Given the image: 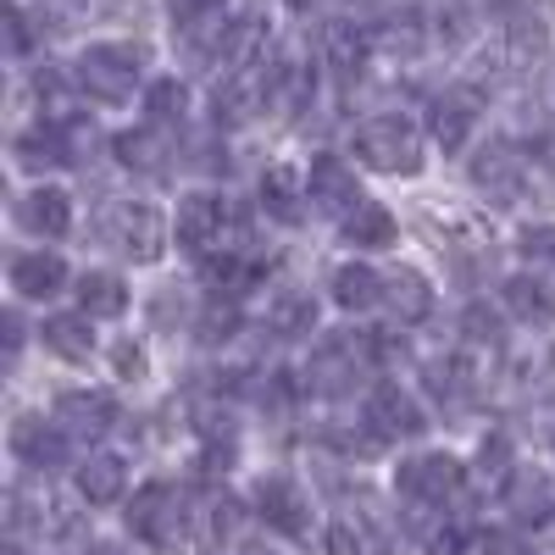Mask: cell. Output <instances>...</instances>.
<instances>
[{"label":"cell","mask_w":555,"mask_h":555,"mask_svg":"<svg viewBox=\"0 0 555 555\" xmlns=\"http://www.w3.org/2000/svg\"><path fill=\"white\" fill-rule=\"evenodd\" d=\"M473 122H478V95H473V89H444V95L434 101V139H439V151H461V145H467Z\"/></svg>","instance_id":"7402d4cb"},{"label":"cell","mask_w":555,"mask_h":555,"mask_svg":"<svg viewBox=\"0 0 555 555\" xmlns=\"http://www.w3.org/2000/svg\"><path fill=\"white\" fill-rule=\"evenodd\" d=\"M256 517L272 533H284V539H306L311 533V500H306V489L289 473H267L256 483Z\"/></svg>","instance_id":"9c48e42d"},{"label":"cell","mask_w":555,"mask_h":555,"mask_svg":"<svg viewBox=\"0 0 555 555\" xmlns=\"http://www.w3.org/2000/svg\"><path fill=\"white\" fill-rule=\"evenodd\" d=\"M345 245L350 250H389L395 240H400V228H395V217H389V206H373V201H361L350 217H345Z\"/></svg>","instance_id":"cb8c5ba5"},{"label":"cell","mask_w":555,"mask_h":555,"mask_svg":"<svg viewBox=\"0 0 555 555\" xmlns=\"http://www.w3.org/2000/svg\"><path fill=\"white\" fill-rule=\"evenodd\" d=\"M500 300H505V311H512L517 322H528V328H550L555 322V289L544 284V278H533V272L505 278Z\"/></svg>","instance_id":"d6986e66"},{"label":"cell","mask_w":555,"mask_h":555,"mask_svg":"<svg viewBox=\"0 0 555 555\" xmlns=\"http://www.w3.org/2000/svg\"><path fill=\"white\" fill-rule=\"evenodd\" d=\"M473 183H478V195H489L494 206H522L539 178H533V162L517 145L494 139V145H483L473 156Z\"/></svg>","instance_id":"52a82bcc"},{"label":"cell","mask_w":555,"mask_h":555,"mask_svg":"<svg viewBox=\"0 0 555 555\" xmlns=\"http://www.w3.org/2000/svg\"><path fill=\"white\" fill-rule=\"evenodd\" d=\"M550 444H555V434H550Z\"/></svg>","instance_id":"7bdbcfd3"},{"label":"cell","mask_w":555,"mask_h":555,"mask_svg":"<svg viewBox=\"0 0 555 555\" xmlns=\"http://www.w3.org/2000/svg\"><path fill=\"white\" fill-rule=\"evenodd\" d=\"M328 555H389V528L373 512H345L328 528Z\"/></svg>","instance_id":"ffe728a7"},{"label":"cell","mask_w":555,"mask_h":555,"mask_svg":"<svg viewBox=\"0 0 555 555\" xmlns=\"http://www.w3.org/2000/svg\"><path fill=\"white\" fill-rule=\"evenodd\" d=\"M139 366H145V361H139L133 339H122V350H117V373H139Z\"/></svg>","instance_id":"ab89813d"},{"label":"cell","mask_w":555,"mask_h":555,"mask_svg":"<svg viewBox=\"0 0 555 555\" xmlns=\"http://www.w3.org/2000/svg\"><path fill=\"white\" fill-rule=\"evenodd\" d=\"M139 78H145V51H139V44L101 39V44H89V51L78 56V89H89V95L106 101V106L133 101Z\"/></svg>","instance_id":"6da1fadb"},{"label":"cell","mask_w":555,"mask_h":555,"mask_svg":"<svg viewBox=\"0 0 555 555\" xmlns=\"http://www.w3.org/2000/svg\"><path fill=\"white\" fill-rule=\"evenodd\" d=\"M461 334H467L473 345H500L505 322H500V311H489V300H473L467 317H461Z\"/></svg>","instance_id":"836d02e7"},{"label":"cell","mask_w":555,"mask_h":555,"mask_svg":"<svg viewBox=\"0 0 555 555\" xmlns=\"http://www.w3.org/2000/svg\"><path fill=\"white\" fill-rule=\"evenodd\" d=\"M7 278H12L17 300H56L67 289V261L56 250H23V256H12Z\"/></svg>","instance_id":"9a60e30c"},{"label":"cell","mask_w":555,"mask_h":555,"mask_svg":"<svg viewBox=\"0 0 555 555\" xmlns=\"http://www.w3.org/2000/svg\"><path fill=\"white\" fill-rule=\"evenodd\" d=\"M17 228L34 234V240H62L73 228V201L62 190H44V183H39V190H28L17 201Z\"/></svg>","instance_id":"e0dca14e"},{"label":"cell","mask_w":555,"mask_h":555,"mask_svg":"<svg viewBox=\"0 0 555 555\" xmlns=\"http://www.w3.org/2000/svg\"><path fill=\"white\" fill-rule=\"evenodd\" d=\"M311 7H322V0H289V12H311Z\"/></svg>","instance_id":"b9f144b4"},{"label":"cell","mask_w":555,"mask_h":555,"mask_svg":"<svg viewBox=\"0 0 555 555\" xmlns=\"http://www.w3.org/2000/svg\"><path fill=\"white\" fill-rule=\"evenodd\" d=\"M416 34H423V28H416V17L405 12V17H395V23H389L384 44H389L395 56H416V44H423V39H416Z\"/></svg>","instance_id":"74e56055"},{"label":"cell","mask_w":555,"mask_h":555,"mask_svg":"<svg viewBox=\"0 0 555 555\" xmlns=\"http://www.w3.org/2000/svg\"><path fill=\"white\" fill-rule=\"evenodd\" d=\"M395 489H400V500H411V505L444 512V505H455L461 489H467V467H461L455 455H444V450H423V455H405V461H400Z\"/></svg>","instance_id":"8992f818"},{"label":"cell","mask_w":555,"mask_h":555,"mask_svg":"<svg viewBox=\"0 0 555 555\" xmlns=\"http://www.w3.org/2000/svg\"><path fill=\"white\" fill-rule=\"evenodd\" d=\"M234 528H240V505L228 500V494H217V500L206 505V533L228 544V539H234Z\"/></svg>","instance_id":"8d00e7d4"},{"label":"cell","mask_w":555,"mask_h":555,"mask_svg":"<svg viewBox=\"0 0 555 555\" xmlns=\"http://www.w3.org/2000/svg\"><path fill=\"white\" fill-rule=\"evenodd\" d=\"M334 300H339L345 311H373V306H384V272L366 267V261L339 267V272H334Z\"/></svg>","instance_id":"484cf974"},{"label":"cell","mask_w":555,"mask_h":555,"mask_svg":"<svg viewBox=\"0 0 555 555\" xmlns=\"http://www.w3.org/2000/svg\"><path fill=\"white\" fill-rule=\"evenodd\" d=\"M428 389H434V400H439V405H450V411H467V405L478 400V395H473V389H478L473 366H467V361H455V356L428 366Z\"/></svg>","instance_id":"83f0119b"},{"label":"cell","mask_w":555,"mask_h":555,"mask_svg":"<svg viewBox=\"0 0 555 555\" xmlns=\"http://www.w3.org/2000/svg\"><path fill=\"white\" fill-rule=\"evenodd\" d=\"M89 322H95V317H83V311L44 317L39 339H44V350L62 356V361H89V356H95V328H89Z\"/></svg>","instance_id":"603a6c76"},{"label":"cell","mask_w":555,"mask_h":555,"mask_svg":"<svg viewBox=\"0 0 555 555\" xmlns=\"http://www.w3.org/2000/svg\"><path fill=\"white\" fill-rule=\"evenodd\" d=\"M261 206H267V217L289 222V228L306 217V201H300V190H295V172H289V167H272V172L261 178Z\"/></svg>","instance_id":"f546056e"},{"label":"cell","mask_w":555,"mask_h":555,"mask_svg":"<svg viewBox=\"0 0 555 555\" xmlns=\"http://www.w3.org/2000/svg\"><path fill=\"white\" fill-rule=\"evenodd\" d=\"M267 328L284 334V339L311 334V328H317V300H311L306 289H278V295L267 300Z\"/></svg>","instance_id":"4316f807"},{"label":"cell","mask_w":555,"mask_h":555,"mask_svg":"<svg viewBox=\"0 0 555 555\" xmlns=\"http://www.w3.org/2000/svg\"><path fill=\"white\" fill-rule=\"evenodd\" d=\"M117 156L128 172H145V178H167V167L178 162V139H172V122H145L117 139Z\"/></svg>","instance_id":"4fadbf2b"},{"label":"cell","mask_w":555,"mask_h":555,"mask_svg":"<svg viewBox=\"0 0 555 555\" xmlns=\"http://www.w3.org/2000/svg\"><path fill=\"white\" fill-rule=\"evenodd\" d=\"M240 328V311H234V300H206V322H201V339L206 345H222L228 334Z\"/></svg>","instance_id":"d590c367"},{"label":"cell","mask_w":555,"mask_h":555,"mask_svg":"<svg viewBox=\"0 0 555 555\" xmlns=\"http://www.w3.org/2000/svg\"><path fill=\"white\" fill-rule=\"evenodd\" d=\"M240 234H245L240 211L228 206L222 195H211V190H201V195H190L178 206V245L195 250L201 261H211L222 250H240Z\"/></svg>","instance_id":"7a4b0ae2"},{"label":"cell","mask_w":555,"mask_h":555,"mask_svg":"<svg viewBox=\"0 0 555 555\" xmlns=\"http://www.w3.org/2000/svg\"><path fill=\"white\" fill-rule=\"evenodd\" d=\"M384 306L395 311V322H423L434 311V284L416 267H395L384 272Z\"/></svg>","instance_id":"44dd1931"},{"label":"cell","mask_w":555,"mask_h":555,"mask_svg":"<svg viewBox=\"0 0 555 555\" xmlns=\"http://www.w3.org/2000/svg\"><path fill=\"white\" fill-rule=\"evenodd\" d=\"M500 500H505V517H512L517 528H544L555 517V483L544 473H528V467H517L512 478H505Z\"/></svg>","instance_id":"5bb4252c"},{"label":"cell","mask_w":555,"mask_h":555,"mask_svg":"<svg viewBox=\"0 0 555 555\" xmlns=\"http://www.w3.org/2000/svg\"><path fill=\"white\" fill-rule=\"evenodd\" d=\"M128 533L151 550H172L190 533V500H183V489L178 483H145L128 505Z\"/></svg>","instance_id":"5b68a950"},{"label":"cell","mask_w":555,"mask_h":555,"mask_svg":"<svg viewBox=\"0 0 555 555\" xmlns=\"http://www.w3.org/2000/svg\"><path fill=\"white\" fill-rule=\"evenodd\" d=\"M322 51H328V62H334L339 73H356V67H361V56H366V39H361V28L334 23L328 34H322Z\"/></svg>","instance_id":"1f68e13d"},{"label":"cell","mask_w":555,"mask_h":555,"mask_svg":"<svg viewBox=\"0 0 555 555\" xmlns=\"http://www.w3.org/2000/svg\"><path fill=\"white\" fill-rule=\"evenodd\" d=\"M183 106H190V89H183L178 78H156L145 89V117L151 122H172V117H183Z\"/></svg>","instance_id":"d6a6232c"},{"label":"cell","mask_w":555,"mask_h":555,"mask_svg":"<svg viewBox=\"0 0 555 555\" xmlns=\"http://www.w3.org/2000/svg\"><path fill=\"white\" fill-rule=\"evenodd\" d=\"M306 201L328 217H350L361 206V183H356V167H345L339 156H317L311 172H306Z\"/></svg>","instance_id":"7c38bea8"},{"label":"cell","mask_w":555,"mask_h":555,"mask_svg":"<svg viewBox=\"0 0 555 555\" xmlns=\"http://www.w3.org/2000/svg\"><path fill=\"white\" fill-rule=\"evenodd\" d=\"M78 311L83 317H122L128 311V289L117 272H83L78 278Z\"/></svg>","instance_id":"f1b7e54d"},{"label":"cell","mask_w":555,"mask_h":555,"mask_svg":"<svg viewBox=\"0 0 555 555\" xmlns=\"http://www.w3.org/2000/svg\"><path fill=\"white\" fill-rule=\"evenodd\" d=\"M483 555H533V544L512 528H494V533H483Z\"/></svg>","instance_id":"f35d334b"},{"label":"cell","mask_w":555,"mask_h":555,"mask_svg":"<svg viewBox=\"0 0 555 555\" xmlns=\"http://www.w3.org/2000/svg\"><path fill=\"white\" fill-rule=\"evenodd\" d=\"M478 473H483V478H500V483L512 478V473H517V467H512V439L489 434V439L478 444Z\"/></svg>","instance_id":"e575fe53"},{"label":"cell","mask_w":555,"mask_h":555,"mask_svg":"<svg viewBox=\"0 0 555 555\" xmlns=\"http://www.w3.org/2000/svg\"><path fill=\"white\" fill-rule=\"evenodd\" d=\"M366 366H373V339L328 334L306 361V389L322 395V400H339V395H350L366 378Z\"/></svg>","instance_id":"277c9868"},{"label":"cell","mask_w":555,"mask_h":555,"mask_svg":"<svg viewBox=\"0 0 555 555\" xmlns=\"http://www.w3.org/2000/svg\"><path fill=\"white\" fill-rule=\"evenodd\" d=\"M101 240H106L117 256H128V261H156L167 228H162V211H156V206H145V201H117V206H106V217H101Z\"/></svg>","instance_id":"ba28073f"},{"label":"cell","mask_w":555,"mask_h":555,"mask_svg":"<svg viewBox=\"0 0 555 555\" xmlns=\"http://www.w3.org/2000/svg\"><path fill=\"white\" fill-rule=\"evenodd\" d=\"M56 423H62L67 434H78V439H101V434L117 423V405H112V395H101V389H67V395L56 400Z\"/></svg>","instance_id":"2e32d148"},{"label":"cell","mask_w":555,"mask_h":555,"mask_svg":"<svg viewBox=\"0 0 555 555\" xmlns=\"http://www.w3.org/2000/svg\"><path fill=\"white\" fill-rule=\"evenodd\" d=\"M151 322L156 328H190L195 322V300H190V289H178V284H162L156 295H151Z\"/></svg>","instance_id":"4dcf8cb0"},{"label":"cell","mask_w":555,"mask_h":555,"mask_svg":"<svg viewBox=\"0 0 555 555\" xmlns=\"http://www.w3.org/2000/svg\"><path fill=\"white\" fill-rule=\"evenodd\" d=\"M222 12H228V0H167V23L195 56H206V39H217V51H222V34H211Z\"/></svg>","instance_id":"ac0fdd59"},{"label":"cell","mask_w":555,"mask_h":555,"mask_svg":"<svg viewBox=\"0 0 555 555\" xmlns=\"http://www.w3.org/2000/svg\"><path fill=\"white\" fill-rule=\"evenodd\" d=\"M128 489V467H122V455H89L83 467H78V494L89 505H117Z\"/></svg>","instance_id":"d4e9b609"},{"label":"cell","mask_w":555,"mask_h":555,"mask_svg":"<svg viewBox=\"0 0 555 555\" xmlns=\"http://www.w3.org/2000/svg\"><path fill=\"white\" fill-rule=\"evenodd\" d=\"M428 555H461V539L455 533H434L428 539Z\"/></svg>","instance_id":"60d3db41"},{"label":"cell","mask_w":555,"mask_h":555,"mask_svg":"<svg viewBox=\"0 0 555 555\" xmlns=\"http://www.w3.org/2000/svg\"><path fill=\"white\" fill-rule=\"evenodd\" d=\"M361 416H366V434H373L378 444L423 434V405H416L405 389H395V384H378L373 395H366V411Z\"/></svg>","instance_id":"30bf717a"},{"label":"cell","mask_w":555,"mask_h":555,"mask_svg":"<svg viewBox=\"0 0 555 555\" xmlns=\"http://www.w3.org/2000/svg\"><path fill=\"white\" fill-rule=\"evenodd\" d=\"M67 428L62 423H44V416H17L12 423V450H17V461L23 467H34V473H56V467H67Z\"/></svg>","instance_id":"8fae6325"},{"label":"cell","mask_w":555,"mask_h":555,"mask_svg":"<svg viewBox=\"0 0 555 555\" xmlns=\"http://www.w3.org/2000/svg\"><path fill=\"white\" fill-rule=\"evenodd\" d=\"M356 151L366 167H378V172H395V178H411V172H423V133H416L411 117L400 112H378V117H366L361 133H356Z\"/></svg>","instance_id":"3957f363"}]
</instances>
